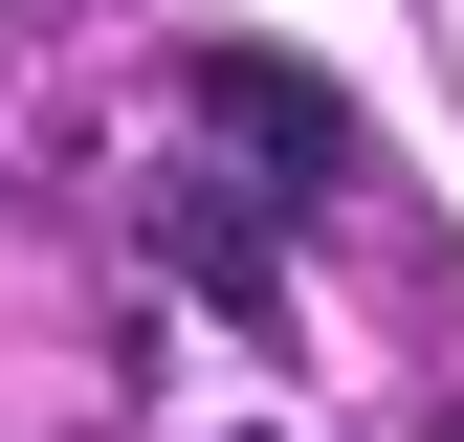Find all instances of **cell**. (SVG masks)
<instances>
[{"label": "cell", "instance_id": "6da1fadb", "mask_svg": "<svg viewBox=\"0 0 464 442\" xmlns=\"http://www.w3.org/2000/svg\"><path fill=\"white\" fill-rule=\"evenodd\" d=\"M221 133H244V155H287V178H332V155H354L310 67H221Z\"/></svg>", "mask_w": 464, "mask_h": 442}]
</instances>
